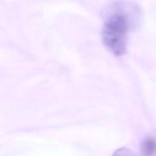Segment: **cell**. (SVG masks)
Listing matches in <instances>:
<instances>
[{
  "instance_id": "cell-1",
  "label": "cell",
  "mask_w": 156,
  "mask_h": 156,
  "mask_svg": "<svg viewBox=\"0 0 156 156\" xmlns=\"http://www.w3.org/2000/svg\"><path fill=\"white\" fill-rule=\"evenodd\" d=\"M134 16L135 7L126 3H113L107 10L102 38L105 46L117 56L125 51Z\"/></svg>"
},
{
  "instance_id": "cell-2",
  "label": "cell",
  "mask_w": 156,
  "mask_h": 156,
  "mask_svg": "<svg viewBox=\"0 0 156 156\" xmlns=\"http://www.w3.org/2000/svg\"><path fill=\"white\" fill-rule=\"evenodd\" d=\"M144 150L146 152L147 154H152L153 153H154L156 151V141L153 140V139L148 140V141L144 144Z\"/></svg>"
}]
</instances>
